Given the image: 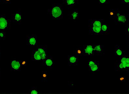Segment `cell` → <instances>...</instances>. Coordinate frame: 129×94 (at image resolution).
I'll return each instance as SVG.
<instances>
[{
    "mask_svg": "<svg viewBox=\"0 0 129 94\" xmlns=\"http://www.w3.org/2000/svg\"><path fill=\"white\" fill-rule=\"evenodd\" d=\"M70 9H71V11L68 14L69 18L72 20L73 21H76L79 18V13L78 10L73 8H71Z\"/></svg>",
    "mask_w": 129,
    "mask_h": 94,
    "instance_id": "5",
    "label": "cell"
},
{
    "mask_svg": "<svg viewBox=\"0 0 129 94\" xmlns=\"http://www.w3.org/2000/svg\"><path fill=\"white\" fill-rule=\"evenodd\" d=\"M100 68V64L99 62L96 63L94 65L89 68V71H91L92 73H95L98 71H99Z\"/></svg>",
    "mask_w": 129,
    "mask_h": 94,
    "instance_id": "16",
    "label": "cell"
},
{
    "mask_svg": "<svg viewBox=\"0 0 129 94\" xmlns=\"http://www.w3.org/2000/svg\"><path fill=\"white\" fill-rule=\"evenodd\" d=\"M31 59L33 61L41 60L40 55L37 49L35 50L32 51Z\"/></svg>",
    "mask_w": 129,
    "mask_h": 94,
    "instance_id": "12",
    "label": "cell"
},
{
    "mask_svg": "<svg viewBox=\"0 0 129 94\" xmlns=\"http://www.w3.org/2000/svg\"><path fill=\"white\" fill-rule=\"evenodd\" d=\"M6 0L7 1H9V0Z\"/></svg>",
    "mask_w": 129,
    "mask_h": 94,
    "instance_id": "34",
    "label": "cell"
},
{
    "mask_svg": "<svg viewBox=\"0 0 129 94\" xmlns=\"http://www.w3.org/2000/svg\"><path fill=\"white\" fill-rule=\"evenodd\" d=\"M99 62V61H98L96 60L89 61V68H90L91 66L94 65L96 63Z\"/></svg>",
    "mask_w": 129,
    "mask_h": 94,
    "instance_id": "24",
    "label": "cell"
},
{
    "mask_svg": "<svg viewBox=\"0 0 129 94\" xmlns=\"http://www.w3.org/2000/svg\"><path fill=\"white\" fill-rule=\"evenodd\" d=\"M36 49L40 55L45 51H47V47L46 45H41L37 46Z\"/></svg>",
    "mask_w": 129,
    "mask_h": 94,
    "instance_id": "17",
    "label": "cell"
},
{
    "mask_svg": "<svg viewBox=\"0 0 129 94\" xmlns=\"http://www.w3.org/2000/svg\"><path fill=\"white\" fill-rule=\"evenodd\" d=\"M63 8L60 4H57L54 6L52 9V15L55 19H60L62 18Z\"/></svg>",
    "mask_w": 129,
    "mask_h": 94,
    "instance_id": "2",
    "label": "cell"
},
{
    "mask_svg": "<svg viewBox=\"0 0 129 94\" xmlns=\"http://www.w3.org/2000/svg\"><path fill=\"white\" fill-rule=\"evenodd\" d=\"M21 16L19 14H16L15 15V19L16 21H21Z\"/></svg>",
    "mask_w": 129,
    "mask_h": 94,
    "instance_id": "26",
    "label": "cell"
},
{
    "mask_svg": "<svg viewBox=\"0 0 129 94\" xmlns=\"http://www.w3.org/2000/svg\"><path fill=\"white\" fill-rule=\"evenodd\" d=\"M1 59V47H0V60Z\"/></svg>",
    "mask_w": 129,
    "mask_h": 94,
    "instance_id": "32",
    "label": "cell"
},
{
    "mask_svg": "<svg viewBox=\"0 0 129 94\" xmlns=\"http://www.w3.org/2000/svg\"><path fill=\"white\" fill-rule=\"evenodd\" d=\"M83 47V52L85 56H92L94 55L93 52V45H84Z\"/></svg>",
    "mask_w": 129,
    "mask_h": 94,
    "instance_id": "6",
    "label": "cell"
},
{
    "mask_svg": "<svg viewBox=\"0 0 129 94\" xmlns=\"http://www.w3.org/2000/svg\"><path fill=\"white\" fill-rule=\"evenodd\" d=\"M11 69L14 71L20 70L21 68L20 62L17 60H14L11 62Z\"/></svg>",
    "mask_w": 129,
    "mask_h": 94,
    "instance_id": "9",
    "label": "cell"
},
{
    "mask_svg": "<svg viewBox=\"0 0 129 94\" xmlns=\"http://www.w3.org/2000/svg\"><path fill=\"white\" fill-rule=\"evenodd\" d=\"M120 12H118L116 16L115 21L116 23L119 24H125L128 21V17L126 15L121 14L119 13Z\"/></svg>",
    "mask_w": 129,
    "mask_h": 94,
    "instance_id": "3",
    "label": "cell"
},
{
    "mask_svg": "<svg viewBox=\"0 0 129 94\" xmlns=\"http://www.w3.org/2000/svg\"><path fill=\"white\" fill-rule=\"evenodd\" d=\"M125 65L127 68V71L129 70V57L128 55L127 54V57L125 60Z\"/></svg>",
    "mask_w": 129,
    "mask_h": 94,
    "instance_id": "21",
    "label": "cell"
},
{
    "mask_svg": "<svg viewBox=\"0 0 129 94\" xmlns=\"http://www.w3.org/2000/svg\"><path fill=\"white\" fill-rule=\"evenodd\" d=\"M1 74V69L0 68V75Z\"/></svg>",
    "mask_w": 129,
    "mask_h": 94,
    "instance_id": "33",
    "label": "cell"
},
{
    "mask_svg": "<svg viewBox=\"0 0 129 94\" xmlns=\"http://www.w3.org/2000/svg\"><path fill=\"white\" fill-rule=\"evenodd\" d=\"M30 93L31 94H38V92L35 90H31Z\"/></svg>",
    "mask_w": 129,
    "mask_h": 94,
    "instance_id": "29",
    "label": "cell"
},
{
    "mask_svg": "<svg viewBox=\"0 0 129 94\" xmlns=\"http://www.w3.org/2000/svg\"><path fill=\"white\" fill-rule=\"evenodd\" d=\"M104 47L102 45H93V52L94 55L101 54L104 51Z\"/></svg>",
    "mask_w": 129,
    "mask_h": 94,
    "instance_id": "11",
    "label": "cell"
},
{
    "mask_svg": "<svg viewBox=\"0 0 129 94\" xmlns=\"http://www.w3.org/2000/svg\"><path fill=\"white\" fill-rule=\"evenodd\" d=\"M20 62L21 65L23 66H26V62L25 61L21 60Z\"/></svg>",
    "mask_w": 129,
    "mask_h": 94,
    "instance_id": "30",
    "label": "cell"
},
{
    "mask_svg": "<svg viewBox=\"0 0 129 94\" xmlns=\"http://www.w3.org/2000/svg\"><path fill=\"white\" fill-rule=\"evenodd\" d=\"M5 39V34L2 31H0V40H4Z\"/></svg>",
    "mask_w": 129,
    "mask_h": 94,
    "instance_id": "27",
    "label": "cell"
},
{
    "mask_svg": "<svg viewBox=\"0 0 129 94\" xmlns=\"http://www.w3.org/2000/svg\"><path fill=\"white\" fill-rule=\"evenodd\" d=\"M63 4L68 9L73 8L78 4V0H63Z\"/></svg>",
    "mask_w": 129,
    "mask_h": 94,
    "instance_id": "8",
    "label": "cell"
},
{
    "mask_svg": "<svg viewBox=\"0 0 129 94\" xmlns=\"http://www.w3.org/2000/svg\"><path fill=\"white\" fill-rule=\"evenodd\" d=\"M26 41L27 46H35L37 43V36L36 35H30L27 36Z\"/></svg>",
    "mask_w": 129,
    "mask_h": 94,
    "instance_id": "7",
    "label": "cell"
},
{
    "mask_svg": "<svg viewBox=\"0 0 129 94\" xmlns=\"http://www.w3.org/2000/svg\"><path fill=\"white\" fill-rule=\"evenodd\" d=\"M120 80L121 81H125V78L123 76H120Z\"/></svg>",
    "mask_w": 129,
    "mask_h": 94,
    "instance_id": "31",
    "label": "cell"
},
{
    "mask_svg": "<svg viewBox=\"0 0 129 94\" xmlns=\"http://www.w3.org/2000/svg\"><path fill=\"white\" fill-rule=\"evenodd\" d=\"M101 4H108L110 3V0H98Z\"/></svg>",
    "mask_w": 129,
    "mask_h": 94,
    "instance_id": "25",
    "label": "cell"
},
{
    "mask_svg": "<svg viewBox=\"0 0 129 94\" xmlns=\"http://www.w3.org/2000/svg\"><path fill=\"white\" fill-rule=\"evenodd\" d=\"M104 21L102 19H90L89 21V34L91 35L101 34V26Z\"/></svg>",
    "mask_w": 129,
    "mask_h": 94,
    "instance_id": "1",
    "label": "cell"
},
{
    "mask_svg": "<svg viewBox=\"0 0 129 94\" xmlns=\"http://www.w3.org/2000/svg\"><path fill=\"white\" fill-rule=\"evenodd\" d=\"M68 64L70 66H76L78 64V56L74 52L73 55L68 56Z\"/></svg>",
    "mask_w": 129,
    "mask_h": 94,
    "instance_id": "4",
    "label": "cell"
},
{
    "mask_svg": "<svg viewBox=\"0 0 129 94\" xmlns=\"http://www.w3.org/2000/svg\"><path fill=\"white\" fill-rule=\"evenodd\" d=\"M115 49V56L120 57L122 55L124 51L123 50V49L122 48L120 47V46L116 45Z\"/></svg>",
    "mask_w": 129,
    "mask_h": 94,
    "instance_id": "15",
    "label": "cell"
},
{
    "mask_svg": "<svg viewBox=\"0 0 129 94\" xmlns=\"http://www.w3.org/2000/svg\"><path fill=\"white\" fill-rule=\"evenodd\" d=\"M122 3H125V4H129V0H121Z\"/></svg>",
    "mask_w": 129,
    "mask_h": 94,
    "instance_id": "28",
    "label": "cell"
},
{
    "mask_svg": "<svg viewBox=\"0 0 129 94\" xmlns=\"http://www.w3.org/2000/svg\"><path fill=\"white\" fill-rule=\"evenodd\" d=\"M117 67L120 70L125 71L123 64L121 62H119L118 63V64Z\"/></svg>",
    "mask_w": 129,
    "mask_h": 94,
    "instance_id": "22",
    "label": "cell"
},
{
    "mask_svg": "<svg viewBox=\"0 0 129 94\" xmlns=\"http://www.w3.org/2000/svg\"><path fill=\"white\" fill-rule=\"evenodd\" d=\"M118 12L116 11L115 9H111L109 10V16L112 19H115L117 14Z\"/></svg>",
    "mask_w": 129,
    "mask_h": 94,
    "instance_id": "20",
    "label": "cell"
},
{
    "mask_svg": "<svg viewBox=\"0 0 129 94\" xmlns=\"http://www.w3.org/2000/svg\"><path fill=\"white\" fill-rule=\"evenodd\" d=\"M74 52L78 56H82L83 55V49L81 47H78L76 48L74 50Z\"/></svg>",
    "mask_w": 129,
    "mask_h": 94,
    "instance_id": "18",
    "label": "cell"
},
{
    "mask_svg": "<svg viewBox=\"0 0 129 94\" xmlns=\"http://www.w3.org/2000/svg\"><path fill=\"white\" fill-rule=\"evenodd\" d=\"M127 51H124L122 55L120 57V61L119 62H121L123 64H125V60H126V57H127Z\"/></svg>",
    "mask_w": 129,
    "mask_h": 94,
    "instance_id": "19",
    "label": "cell"
},
{
    "mask_svg": "<svg viewBox=\"0 0 129 94\" xmlns=\"http://www.w3.org/2000/svg\"><path fill=\"white\" fill-rule=\"evenodd\" d=\"M7 20L3 17H0V30H4L7 27Z\"/></svg>",
    "mask_w": 129,
    "mask_h": 94,
    "instance_id": "13",
    "label": "cell"
},
{
    "mask_svg": "<svg viewBox=\"0 0 129 94\" xmlns=\"http://www.w3.org/2000/svg\"><path fill=\"white\" fill-rule=\"evenodd\" d=\"M44 65L48 68H53L54 66V61L53 56H48L47 57L44 61Z\"/></svg>",
    "mask_w": 129,
    "mask_h": 94,
    "instance_id": "10",
    "label": "cell"
},
{
    "mask_svg": "<svg viewBox=\"0 0 129 94\" xmlns=\"http://www.w3.org/2000/svg\"><path fill=\"white\" fill-rule=\"evenodd\" d=\"M109 30V26L104 22L101 26V34H104L107 33Z\"/></svg>",
    "mask_w": 129,
    "mask_h": 94,
    "instance_id": "14",
    "label": "cell"
},
{
    "mask_svg": "<svg viewBox=\"0 0 129 94\" xmlns=\"http://www.w3.org/2000/svg\"></svg>",
    "mask_w": 129,
    "mask_h": 94,
    "instance_id": "35",
    "label": "cell"
},
{
    "mask_svg": "<svg viewBox=\"0 0 129 94\" xmlns=\"http://www.w3.org/2000/svg\"><path fill=\"white\" fill-rule=\"evenodd\" d=\"M48 74L47 73L46 71H44L42 74V77L43 81H46V79L47 78Z\"/></svg>",
    "mask_w": 129,
    "mask_h": 94,
    "instance_id": "23",
    "label": "cell"
}]
</instances>
